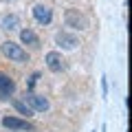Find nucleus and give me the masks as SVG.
<instances>
[{
	"instance_id": "1",
	"label": "nucleus",
	"mask_w": 132,
	"mask_h": 132,
	"mask_svg": "<svg viewBox=\"0 0 132 132\" xmlns=\"http://www.w3.org/2000/svg\"><path fill=\"white\" fill-rule=\"evenodd\" d=\"M0 53L5 57H9L11 62H29V53L24 51L20 44L11 42V40H7V42L0 44Z\"/></svg>"
},
{
	"instance_id": "2",
	"label": "nucleus",
	"mask_w": 132,
	"mask_h": 132,
	"mask_svg": "<svg viewBox=\"0 0 132 132\" xmlns=\"http://www.w3.org/2000/svg\"><path fill=\"white\" fill-rule=\"evenodd\" d=\"M66 20V27H73V29H79V31H86L88 29V18L84 13H79L77 9H68L64 15Z\"/></svg>"
},
{
	"instance_id": "3",
	"label": "nucleus",
	"mask_w": 132,
	"mask_h": 132,
	"mask_svg": "<svg viewBox=\"0 0 132 132\" xmlns=\"http://www.w3.org/2000/svg\"><path fill=\"white\" fill-rule=\"evenodd\" d=\"M55 42H57V46H62L64 51H75L77 48V44H79V40L73 35V33H66V31H60L55 35Z\"/></svg>"
},
{
	"instance_id": "4",
	"label": "nucleus",
	"mask_w": 132,
	"mask_h": 132,
	"mask_svg": "<svg viewBox=\"0 0 132 132\" xmlns=\"http://www.w3.org/2000/svg\"><path fill=\"white\" fill-rule=\"evenodd\" d=\"M27 104H29L31 110H38V112H46V110L51 108V104H48L46 97H42V95H33V93L27 95Z\"/></svg>"
},
{
	"instance_id": "5",
	"label": "nucleus",
	"mask_w": 132,
	"mask_h": 132,
	"mask_svg": "<svg viewBox=\"0 0 132 132\" xmlns=\"http://www.w3.org/2000/svg\"><path fill=\"white\" fill-rule=\"evenodd\" d=\"M13 93H15V81L9 75L0 73V99H11Z\"/></svg>"
},
{
	"instance_id": "6",
	"label": "nucleus",
	"mask_w": 132,
	"mask_h": 132,
	"mask_svg": "<svg viewBox=\"0 0 132 132\" xmlns=\"http://www.w3.org/2000/svg\"><path fill=\"white\" fill-rule=\"evenodd\" d=\"M33 18L38 20L40 24H51V20H53L51 7H46V5H35V7H33Z\"/></svg>"
},
{
	"instance_id": "7",
	"label": "nucleus",
	"mask_w": 132,
	"mask_h": 132,
	"mask_svg": "<svg viewBox=\"0 0 132 132\" xmlns=\"http://www.w3.org/2000/svg\"><path fill=\"white\" fill-rule=\"evenodd\" d=\"M2 126L9 128V130H33V126L24 119H18V117H2Z\"/></svg>"
},
{
	"instance_id": "8",
	"label": "nucleus",
	"mask_w": 132,
	"mask_h": 132,
	"mask_svg": "<svg viewBox=\"0 0 132 132\" xmlns=\"http://www.w3.org/2000/svg\"><path fill=\"white\" fill-rule=\"evenodd\" d=\"M46 66L53 73H62L64 71V60H62V55L57 51H51V53H46Z\"/></svg>"
},
{
	"instance_id": "9",
	"label": "nucleus",
	"mask_w": 132,
	"mask_h": 132,
	"mask_svg": "<svg viewBox=\"0 0 132 132\" xmlns=\"http://www.w3.org/2000/svg\"><path fill=\"white\" fill-rule=\"evenodd\" d=\"M20 40H22V44H29V46H40L38 35H35V31H31V29H22V31H20Z\"/></svg>"
},
{
	"instance_id": "10",
	"label": "nucleus",
	"mask_w": 132,
	"mask_h": 132,
	"mask_svg": "<svg viewBox=\"0 0 132 132\" xmlns=\"http://www.w3.org/2000/svg\"><path fill=\"white\" fill-rule=\"evenodd\" d=\"M18 27H20V20H18V15H15V13L5 15L2 22H0V29H2V31H15Z\"/></svg>"
},
{
	"instance_id": "11",
	"label": "nucleus",
	"mask_w": 132,
	"mask_h": 132,
	"mask_svg": "<svg viewBox=\"0 0 132 132\" xmlns=\"http://www.w3.org/2000/svg\"><path fill=\"white\" fill-rule=\"evenodd\" d=\"M13 106H15V110H18L20 114H27V117H31V114H33V110L29 108L27 104H22V101H18V99H13Z\"/></svg>"
},
{
	"instance_id": "12",
	"label": "nucleus",
	"mask_w": 132,
	"mask_h": 132,
	"mask_svg": "<svg viewBox=\"0 0 132 132\" xmlns=\"http://www.w3.org/2000/svg\"><path fill=\"white\" fill-rule=\"evenodd\" d=\"M2 2H11V0H2Z\"/></svg>"
}]
</instances>
